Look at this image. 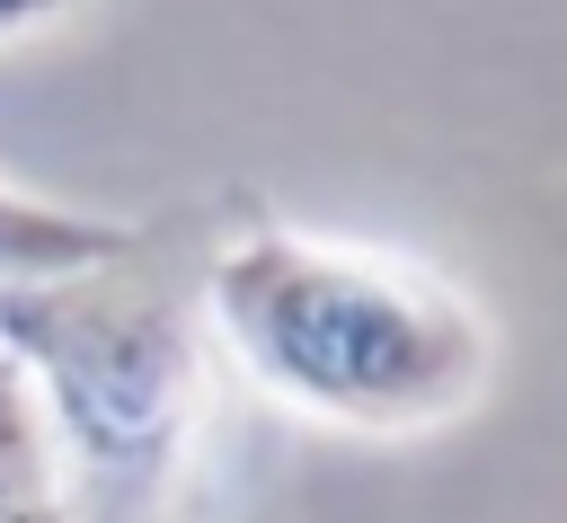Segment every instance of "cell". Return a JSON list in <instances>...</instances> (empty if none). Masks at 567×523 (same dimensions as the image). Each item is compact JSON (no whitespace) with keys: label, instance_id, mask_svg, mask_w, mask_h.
I'll use <instances>...</instances> for the list:
<instances>
[{"label":"cell","instance_id":"obj_2","mask_svg":"<svg viewBox=\"0 0 567 523\" xmlns=\"http://www.w3.org/2000/svg\"><path fill=\"white\" fill-rule=\"evenodd\" d=\"M0 355L18 363L71 523H159L204 425V301L151 239L0 293Z\"/></svg>","mask_w":567,"mask_h":523},{"label":"cell","instance_id":"obj_3","mask_svg":"<svg viewBox=\"0 0 567 523\" xmlns=\"http://www.w3.org/2000/svg\"><path fill=\"white\" fill-rule=\"evenodd\" d=\"M142 230L133 222H106V213H71V204H44V195H18L0 186V293L18 284H53V275H80L115 248H133Z\"/></svg>","mask_w":567,"mask_h":523},{"label":"cell","instance_id":"obj_4","mask_svg":"<svg viewBox=\"0 0 567 523\" xmlns=\"http://www.w3.org/2000/svg\"><path fill=\"white\" fill-rule=\"evenodd\" d=\"M0 523H71L44 417H35V399H27V381H18L9 355H0Z\"/></svg>","mask_w":567,"mask_h":523},{"label":"cell","instance_id":"obj_1","mask_svg":"<svg viewBox=\"0 0 567 523\" xmlns=\"http://www.w3.org/2000/svg\"><path fill=\"white\" fill-rule=\"evenodd\" d=\"M195 301L213 346L275 408L346 434L452 425L496 372V337L461 284L284 222H239L213 239Z\"/></svg>","mask_w":567,"mask_h":523},{"label":"cell","instance_id":"obj_5","mask_svg":"<svg viewBox=\"0 0 567 523\" xmlns=\"http://www.w3.org/2000/svg\"><path fill=\"white\" fill-rule=\"evenodd\" d=\"M80 9H97V0H0V44H27V35H53V27H71Z\"/></svg>","mask_w":567,"mask_h":523}]
</instances>
